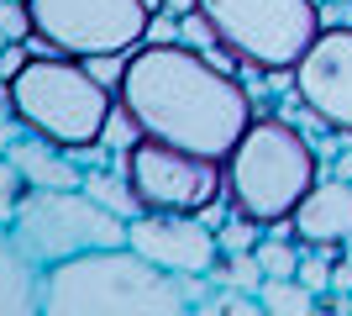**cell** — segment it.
Returning <instances> with one entry per match:
<instances>
[{"label":"cell","instance_id":"1","mask_svg":"<svg viewBox=\"0 0 352 316\" xmlns=\"http://www.w3.org/2000/svg\"><path fill=\"white\" fill-rule=\"evenodd\" d=\"M116 105L132 116L142 137L174 143V148L216 158V164H226L236 137L258 116L248 85L179 37L174 43H142L126 53L116 79Z\"/></svg>","mask_w":352,"mask_h":316},{"label":"cell","instance_id":"2","mask_svg":"<svg viewBox=\"0 0 352 316\" xmlns=\"http://www.w3.org/2000/svg\"><path fill=\"white\" fill-rule=\"evenodd\" d=\"M179 274L158 269L132 242L89 248L53 264L43 280V316H190Z\"/></svg>","mask_w":352,"mask_h":316},{"label":"cell","instance_id":"3","mask_svg":"<svg viewBox=\"0 0 352 316\" xmlns=\"http://www.w3.org/2000/svg\"><path fill=\"white\" fill-rule=\"evenodd\" d=\"M6 101H11L21 132L47 137L69 153H95L105 148V132H111V116H116V90L95 79L85 59H69V53H32L21 63V74L0 85Z\"/></svg>","mask_w":352,"mask_h":316},{"label":"cell","instance_id":"4","mask_svg":"<svg viewBox=\"0 0 352 316\" xmlns=\"http://www.w3.org/2000/svg\"><path fill=\"white\" fill-rule=\"evenodd\" d=\"M221 174L236 216L258 222L263 232H289L294 206L321 180V153L289 116H252Z\"/></svg>","mask_w":352,"mask_h":316},{"label":"cell","instance_id":"5","mask_svg":"<svg viewBox=\"0 0 352 316\" xmlns=\"http://www.w3.org/2000/svg\"><path fill=\"white\" fill-rule=\"evenodd\" d=\"M195 11L221 53L258 74H289L326 27L316 0H195Z\"/></svg>","mask_w":352,"mask_h":316},{"label":"cell","instance_id":"6","mask_svg":"<svg viewBox=\"0 0 352 316\" xmlns=\"http://www.w3.org/2000/svg\"><path fill=\"white\" fill-rule=\"evenodd\" d=\"M32 48L69 59H126L147 43V0H27Z\"/></svg>","mask_w":352,"mask_h":316},{"label":"cell","instance_id":"7","mask_svg":"<svg viewBox=\"0 0 352 316\" xmlns=\"http://www.w3.org/2000/svg\"><path fill=\"white\" fill-rule=\"evenodd\" d=\"M11 232L43 269H53V264L79 258L89 248H121L126 242V216L105 211L85 185H74V190H27L11 216Z\"/></svg>","mask_w":352,"mask_h":316},{"label":"cell","instance_id":"8","mask_svg":"<svg viewBox=\"0 0 352 316\" xmlns=\"http://www.w3.org/2000/svg\"><path fill=\"white\" fill-rule=\"evenodd\" d=\"M116 164L142 211H190V216H200L210 200L226 196V174H221L216 158L184 153L174 143H158V137H132Z\"/></svg>","mask_w":352,"mask_h":316},{"label":"cell","instance_id":"9","mask_svg":"<svg viewBox=\"0 0 352 316\" xmlns=\"http://www.w3.org/2000/svg\"><path fill=\"white\" fill-rule=\"evenodd\" d=\"M289 90L331 137L352 143V27H321L289 69Z\"/></svg>","mask_w":352,"mask_h":316},{"label":"cell","instance_id":"10","mask_svg":"<svg viewBox=\"0 0 352 316\" xmlns=\"http://www.w3.org/2000/svg\"><path fill=\"white\" fill-rule=\"evenodd\" d=\"M126 242L142 258H153L158 269L179 274V280L184 274H210V264L221 253L216 227H206L190 211H142V216L126 222Z\"/></svg>","mask_w":352,"mask_h":316},{"label":"cell","instance_id":"11","mask_svg":"<svg viewBox=\"0 0 352 316\" xmlns=\"http://www.w3.org/2000/svg\"><path fill=\"white\" fill-rule=\"evenodd\" d=\"M289 232L305 242V248H326V253L337 258L342 242H352V185L321 174V180L305 190V200L294 206Z\"/></svg>","mask_w":352,"mask_h":316},{"label":"cell","instance_id":"12","mask_svg":"<svg viewBox=\"0 0 352 316\" xmlns=\"http://www.w3.org/2000/svg\"><path fill=\"white\" fill-rule=\"evenodd\" d=\"M43 280L47 269L0 222V316H43Z\"/></svg>","mask_w":352,"mask_h":316},{"label":"cell","instance_id":"13","mask_svg":"<svg viewBox=\"0 0 352 316\" xmlns=\"http://www.w3.org/2000/svg\"><path fill=\"white\" fill-rule=\"evenodd\" d=\"M6 158H11L16 174L27 180V190H74V185H85L79 153L58 148V143H47V137L21 132L11 148H6Z\"/></svg>","mask_w":352,"mask_h":316},{"label":"cell","instance_id":"14","mask_svg":"<svg viewBox=\"0 0 352 316\" xmlns=\"http://www.w3.org/2000/svg\"><path fill=\"white\" fill-rule=\"evenodd\" d=\"M258 306H263V316H321L326 295L300 285L294 274H268L263 285H258Z\"/></svg>","mask_w":352,"mask_h":316},{"label":"cell","instance_id":"15","mask_svg":"<svg viewBox=\"0 0 352 316\" xmlns=\"http://www.w3.org/2000/svg\"><path fill=\"white\" fill-rule=\"evenodd\" d=\"M85 190L95 200H100L105 211H116V216H142V206H137L132 185H126V174H121V164H105V169H85Z\"/></svg>","mask_w":352,"mask_h":316},{"label":"cell","instance_id":"16","mask_svg":"<svg viewBox=\"0 0 352 316\" xmlns=\"http://www.w3.org/2000/svg\"><path fill=\"white\" fill-rule=\"evenodd\" d=\"M210 285H236V290H258L263 285V264L252 248H221L216 264H210Z\"/></svg>","mask_w":352,"mask_h":316},{"label":"cell","instance_id":"17","mask_svg":"<svg viewBox=\"0 0 352 316\" xmlns=\"http://www.w3.org/2000/svg\"><path fill=\"white\" fill-rule=\"evenodd\" d=\"M195 316H263L258 290H236V285H216L206 301L195 306Z\"/></svg>","mask_w":352,"mask_h":316},{"label":"cell","instance_id":"18","mask_svg":"<svg viewBox=\"0 0 352 316\" xmlns=\"http://www.w3.org/2000/svg\"><path fill=\"white\" fill-rule=\"evenodd\" d=\"M294 280H300V285H310L316 295H326V290H331V253H326V248H305V253H300Z\"/></svg>","mask_w":352,"mask_h":316},{"label":"cell","instance_id":"19","mask_svg":"<svg viewBox=\"0 0 352 316\" xmlns=\"http://www.w3.org/2000/svg\"><path fill=\"white\" fill-rule=\"evenodd\" d=\"M21 196H27V180L16 174V164L0 153V222L11 227V216H16V206H21Z\"/></svg>","mask_w":352,"mask_h":316},{"label":"cell","instance_id":"20","mask_svg":"<svg viewBox=\"0 0 352 316\" xmlns=\"http://www.w3.org/2000/svg\"><path fill=\"white\" fill-rule=\"evenodd\" d=\"M216 238H221V248H232V253H236V248H258L263 227H258V222H248V216H236V211H232V216H226V222L216 227Z\"/></svg>","mask_w":352,"mask_h":316},{"label":"cell","instance_id":"21","mask_svg":"<svg viewBox=\"0 0 352 316\" xmlns=\"http://www.w3.org/2000/svg\"><path fill=\"white\" fill-rule=\"evenodd\" d=\"M32 53H37V48H32V43H6V48H0V85L21 74V63H27Z\"/></svg>","mask_w":352,"mask_h":316},{"label":"cell","instance_id":"22","mask_svg":"<svg viewBox=\"0 0 352 316\" xmlns=\"http://www.w3.org/2000/svg\"><path fill=\"white\" fill-rule=\"evenodd\" d=\"M16 137H21V121H16V111H11V101H6V90H0V153L11 148Z\"/></svg>","mask_w":352,"mask_h":316},{"label":"cell","instance_id":"23","mask_svg":"<svg viewBox=\"0 0 352 316\" xmlns=\"http://www.w3.org/2000/svg\"><path fill=\"white\" fill-rule=\"evenodd\" d=\"M331 180H347L352 185V153H337V158H331Z\"/></svg>","mask_w":352,"mask_h":316},{"label":"cell","instance_id":"24","mask_svg":"<svg viewBox=\"0 0 352 316\" xmlns=\"http://www.w3.org/2000/svg\"><path fill=\"white\" fill-rule=\"evenodd\" d=\"M163 11H174V16H190V11H195V0H163Z\"/></svg>","mask_w":352,"mask_h":316}]
</instances>
